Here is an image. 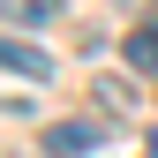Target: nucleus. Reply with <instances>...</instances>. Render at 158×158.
<instances>
[{
	"instance_id": "1",
	"label": "nucleus",
	"mask_w": 158,
	"mask_h": 158,
	"mask_svg": "<svg viewBox=\"0 0 158 158\" xmlns=\"http://www.w3.org/2000/svg\"><path fill=\"white\" fill-rule=\"evenodd\" d=\"M106 143V121H53L45 128V158H90Z\"/></svg>"
},
{
	"instance_id": "2",
	"label": "nucleus",
	"mask_w": 158,
	"mask_h": 158,
	"mask_svg": "<svg viewBox=\"0 0 158 158\" xmlns=\"http://www.w3.org/2000/svg\"><path fill=\"white\" fill-rule=\"evenodd\" d=\"M128 68L135 75H158V15H143V23L128 30Z\"/></svg>"
},
{
	"instance_id": "3",
	"label": "nucleus",
	"mask_w": 158,
	"mask_h": 158,
	"mask_svg": "<svg viewBox=\"0 0 158 158\" xmlns=\"http://www.w3.org/2000/svg\"><path fill=\"white\" fill-rule=\"evenodd\" d=\"M0 53H8V75H30V83H45V75H53V60H45L38 45H23V38H8Z\"/></svg>"
},
{
	"instance_id": "4",
	"label": "nucleus",
	"mask_w": 158,
	"mask_h": 158,
	"mask_svg": "<svg viewBox=\"0 0 158 158\" xmlns=\"http://www.w3.org/2000/svg\"><path fill=\"white\" fill-rule=\"evenodd\" d=\"M53 15H60V0H8V23H53Z\"/></svg>"
},
{
	"instance_id": "5",
	"label": "nucleus",
	"mask_w": 158,
	"mask_h": 158,
	"mask_svg": "<svg viewBox=\"0 0 158 158\" xmlns=\"http://www.w3.org/2000/svg\"><path fill=\"white\" fill-rule=\"evenodd\" d=\"M143 158H158V135H151V143H143Z\"/></svg>"
}]
</instances>
